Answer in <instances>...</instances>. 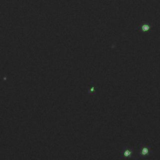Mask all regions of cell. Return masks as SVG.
<instances>
[{
    "instance_id": "obj_1",
    "label": "cell",
    "mask_w": 160,
    "mask_h": 160,
    "mask_svg": "<svg viewBox=\"0 0 160 160\" xmlns=\"http://www.w3.org/2000/svg\"><path fill=\"white\" fill-rule=\"evenodd\" d=\"M121 158H128L136 159L134 155H133V148L129 146H124L121 151Z\"/></svg>"
},
{
    "instance_id": "obj_2",
    "label": "cell",
    "mask_w": 160,
    "mask_h": 160,
    "mask_svg": "<svg viewBox=\"0 0 160 160\" xmlns=\"http://www.w3.org/2000/svg\"><path fill=\"white\" fill-rule=\"evenodd\" d=\"M152 154V151L151 150V146H147L145 145H141L139 147L138 152V157L143 158L146 156H150Z\"/></svg>"
}]
</instances>
